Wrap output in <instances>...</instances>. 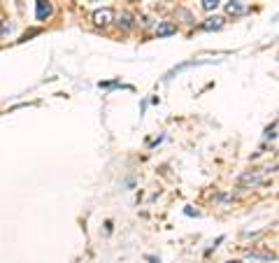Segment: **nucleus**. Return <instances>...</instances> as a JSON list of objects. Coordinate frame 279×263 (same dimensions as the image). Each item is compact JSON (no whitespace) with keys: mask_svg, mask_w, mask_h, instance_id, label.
I'll use <instances>...</instances> for the list:
<instances>
[{"mask_svg":"<svg viewBox=\"0 0 279 263\" xmlns=\"http://www.w3.org/2000/svg\"><path fill=\"white\" fill-rule=\"evenodd\" d=\"M247 12V5L242 2V0H231L228 5H226V14L228 17H242Z\"/></svg>","mask_w":279,"mask_h":263,"instance_id":"nucleus-2","label":"nucleus"},{"mask_svg":"<svg viewBox=\"0 0 279 263\" xmlns=\"http://www.w3.org/2000/svg\"><path fill=\"white\" fill-rule=\"evenodd\" d=\"M200 2H202V7H205L207 12H212V10L219 7V0H200Z\"/></svg>","mask_w":279,"mask_h":263,"instance_id":"nucleus-9","label":"nucleus"},{"mask_svg":"<svg viewBox=\"0 0 279 263\" xmlns=\"http://www.w3.org/2000/svg\"><path fill=\"white\" fill-rule=\"evenodd\" d=\"M277 135V121H272V126L265 131V137H275Z\"/></svg>","mask_w":279,"mask_h":263,"instance_id":"nucleus-10","label":"nucleus"},{"mask_svg":"<svg viewBox=\"0 0 279 263\" xmlns=\"http://www.w3.org/2000/svg\"><path fill=\"white\" fill-rule=\"evenodd\" d=\"M119 26H121V28H130V26H133V23H130V14H121V17H119Z\"/></svg>","mask_w":279,"mask_h":263,"instance_id":"nucleus-8","label":"nucleus"},{"mask_svg":"<svg viewBox=\"0 0 279 263\" xmlns=\"http://www.w3.org/2000/svg\"><path fill=\"white\" fill-rule=\"evenodd\" d=\"M112 19H114V10H109V7L93 12V23H96V26H109Z\"/></svg>","mask_w":279,"mask_h":263,"instance_id":"nucleus-1","label":"nucleus"},{"mask_svg":"<svg viewBox=\"0 0 279 263\" xmlns=\"http://www.w3.org/2000/svg\"><path fill=\"white\" fill-rule=\"evenodd\" d=\"M260 182V175L256 173V170H251V173H244V175L240 177V184L242 186H256Z\"/></svg>","mask_w":279,"mask_h":263,"instance_id":"nucleus-4","label":"nucleus"},{"mask_svg":"<svg viewBox=\"0 0 279 263\" xmlns=\"http://www.w3.org/2000/svg\"><path fill=\"white\" fill-rule=\"evenodd\" d=\"M174 33H177V26H174L172 21H163V23L156 26V35L158 38H168V35H174Z\"/></svg>","mask_w":279,"mask_h":263,"instance_id":"nucleus-3","label":"nucleus"},{"mask_svg":"<svg viewBox=\"0 0 279 263\" xmlns=\"http://www.w3.org/2000/svg\"><path fill=\"white\" fill-rule=\"evenodd\" d=\"M202 28L205 30H219V28H223V19L221 17H212V19H207L202 23Z\"/></svg>","mask_w":279,"mask_h":263,"instance_id":"nucleus-6","label":"nucleus"},{"mask_svg":"<svg viewBox=\"0 0 279 263\" xmlns=\"http://www.w3.org/2000/svg\"><path fill=\"white\" fill-rule=\"evenodd\" d=\"M35 14H38V19H40V21L47 19L49 14H51V5H49L47 0H38V12H35Z\"/></svg>","mask_w":279,"mask_h":263,"instance_id":"nucleus-5","label":"nucleus"},{"mask_svg":"<svg viewBox=\"0 0 279 263\" xmlns=\"http://www.w3.org/2000/svg\"><path fill=\"white\" fill-rule=\"evenodd\" d=\"M12 30H14V23H10V21H2V23H0V38L10 35Z\"/></svg>","mask_w":279,"mask_h":263,"instance_id":"nucleus-7","label":"nucleus"}]
</instances>
